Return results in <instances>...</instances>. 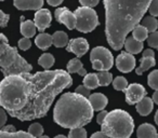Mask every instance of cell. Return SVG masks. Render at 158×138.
I'll list each match as a JSON object with an SVG mask.
<instances>
[{"label": "cell", "mask_w": 158, "mask_h": 138, "mask_svg": "<svg viewBox=\"0 0 158 138\" xmlns=\"http://www.w3.org/2000/svg\"><path fill=\"white\" fill-rule=\"evenodd\" d=\"M28 98L25 107L15 116L20 121L40 119L48 113L55 97L73 84L70 75L65 70L38 71L26 73Z\"/></svg>", "instance_id": "6da1fadb"}, {"label": "cell", "mask_w": 158, "mask_h": 138, "mask_svg": "<svg viewBox=\"0 0 158 138\" xmlns=\"http://www.w3.org/2000/svg\"><path fill=\"white\" fill-rule=\"evenodd\" d=\"M153 0H103L105 8V35L110 46L119 51L148 11Z\"/></svg>", "instance_id": "7a4b0ae2"}, {"label": "cell", "mask_w": 158, "mask_h": 138, "mask_svg": "<svg viewBox=\"0 0 158 138\" xmlns=\"http://www.w3.org/2000/svg\"><path fill=\"white\" fill-rule=\"evenodd\" d=\"M93 108L87 97L78 93H65L55 104L53 120L65 128L82 127L93 119Z\"/></svg>", "instance_id": "3957f363"}, {"label": "cell", "mask_w": 158, "mask_h": 138, "mask_svg": "<svg viewBox=\"0 0 158 138\" xmlns=\"http://www.w3.org/2000/svg\"><path fill=\"white\" fill-rule=\"evenodd\" d=\"M28 98V81L25 75L5 77L0 82V106L11 116H15L25 107Z\"/></svg>", "instance_id": "277c9868"}, {"label": "cell", "mask_w": 158, "mask_h": 138, "mask_svg": "<svg viewBox=\"0 0 158 138\" xmlns=\"http://www.w3.org/2000/svg\"><path fill=\"white\" fill-rule=\"evenodd\" d=\"M0 68L3 76L25 75L29 73L33 66L18 52V49L9 44L8 38L0 33Z\"/></svg>", "instance_id": "5b68a950"}, {"label": "cell", "mask_w": 158, "mask_h": 138, "mask_svg": "<svg viewBox=\"0 0 158 138\" xmlns=\"http://www.w3.org/2000/svg\"><path fill=\"white\" fill-rule=\"evenodd\" d=\"M134 129V121L127 111L112 110L101 124V131L110 138H130Z\"/></svg>", "instance_id": "8992f818"}, {"label": "cell", "mask_w": 158, "mask_h": 138, "mask_svg": "<svg viewBox=\"0 0 158 138\" xmlns=\"http://www.w3.org/2000/svg\"><path fill=\"white\" fill-rule=\"evenodd\" d=\"M76 16V29L80 33H91L100 25L99 16L94 9L89 7H79L74 12Z\"/></svg>", "instance_id": "52a82bcc"}, {"label": "cell", "mask_w": 158, "mask_h": 138, "mask_svg": "<svg viewBox=\"0 0 158 138\" xmlns=\"http://www.w3.org/2000/svg\"><path fill=\"white\" fill-rule=\"evenodd\" d=\"M90 61L92 68L98 71H108L114 65V56L108 49L97 46L90 53Z\"/></svg>", "instance_id": "ba28073f"}, {"label": "cell", "mask_w": 158, "mask_h": 138, "mask_svg": "<svg viewBox=\"0 0 158 138\" xmlns=\"http://www.w3.org/2000/svg\"><path fill=\"white\" fill-rule=\"evenodd\" d=\"M126 94V101L129 105H136L142 98L146 96V90L142 84L132 83L128 85L125 91Z\"/></svg>", "instance_id": "9c48e42d"}, {"label": "cell", "mask_w": 158, "mask_h": 138, "mask_svg": "<svg viewBox=\"0 0 158 138\" xmlns=\"http://www.w3.org/2000/svg\"><path fill=\"white\" fill-rule=\"evenodd\" d=\"M54 18L61 24H64L69 30L76 28V16L66 7L57 8L54 12Z\"/></svg>", "instance_id": "30bf717a"}, {"label": "cell", "mask_w": 158, "mask_h": 138, "mask_svg": "<svg viewBox=\"0 0 158 138\" xmlns=\"http://www.w3.org/2000/svg\"><path fill=\"white\" fill-rule=\"evenodd\" d=\"M116 67L119 71L123 73H131L135 68V58L133 54L128 52H123L116 58Z\"/></svg>", "instance_id": "8fae6325"}, {"label": "cell", "mask_w": 158, "mask_h": 138, "mask_svg": "<svg viewBox=\"0 0 158 138\" xmlns=\"http://www.w3.org/2000/svg\"><path fill=\"white\" fill-rule=\"evenodd\" d=\"M89 50V43L85 38H75L68 41L66 45V51L74 53L77 57H82Z\"/></svg>", "instance_id": "7c38bea8"}, {"label": "cell", "mask_w": 158, "mask_h": 138, "mask_svg": "<svg viewBox=\"0 0 158 138\" xmlns=\"http://www.w3.org/2000/svg\"><path fill=\"white\" fill-rule=\"evenodd\" d=\"M52 21V15L51 12L48 9H40L38 11H36L35 18H34V23H35L36 27L39 31H44V29H47L51 24Z\"/></svg>", "instance_id": "4fadbf2b"}, {"label": "cell", "mask_w": 158, "mask_h": 138, "mask_svg": "<svg viewBox=\"0 0 158 138\" xmlns=\"http://www.w3.org/2000/svg\"><path fill=\"white\" fill-rule=\"evenodd\" d=\"M156 65L155 61V52L151 49H147L143 52V56L141 58V64L138 68L135 69L136 75L141 76L145 73L146 70H148L149 68L154 67Z\"/></svg>", "instance_id": "5bb4252c"}, {"label": "cell", "mask_w": 158, "mask_h": 138, "mask_svg": "<svg viewBox=\"0 0 158 138\" xmlns=\"http://www.w3.org/2000/svg\"><path fill=\"white\" fill-rule=\"evenodd\" d=\"M13 5L16 9L22 10H35L38 11L44 6V0H13Z\"/></svg>", "instance_id": "9a60e30c"}, {"label": "cell", "mask_w": 158, "mask_h": 138, "mask_svg": "<svg viewBox=\"0 0 158 138\" xmlns=\"http://www.w3.org/2000/svg\"><path fill=\"white\" fill-rule=\"evenodd\" d=\"M89 101H90L91 106H92L93 110L94 111H102V110L105 109V107L108 104V99L102 93H94V94H91L88 97Z\"/></svg>", "instance_id": "2e32d148"}, {"label": "cell", "mask_w": 158, "mask_h": 138, "mask_svg": "<svg viewBox=\"0 0 158 138\" xmlns=\"http://www.w3.org/2000/svg\"><path fill=\"white\" fill-rule=\"evenodd\" d=\"M36 27L35 23L34 21H25L24 16H21V27H20V30H21V34L24 36L25 38H29L31 39V37L36 35Z\"/></svg>", "instance_id": "e0dca14e"}, {"label": "cell", "mask_w": 158, "mask_h": 138, "mask_svg": "<svg viewBox=\"0 0 158 138\" xmlns=\"http://www.w3.org/2000/svg\"><path fill=\"white\" fill-rule=\"evenodd\" d=\"M66 69H67V73L69 75H72V73H78L79 76H82V77H85L87 75V70L84 68V65H82L81 61H79L78 57L70 59L67 63Z\"/></svg>", "instance_id": "ac0fdd59"}, {"label": "cell", "mask_w": 158, "mask_h": 138, "mask_svg": "<svg viewBox=\"0 0 158 138\" xmlns=\"http://www.w3.org/2000/svg\"><path fill=\"white\" fill-rule=\"evenodd\" d=\"M136 108V111L143 116H146L153 111V108H154V101L152 98L149 97L145 96L144 98H142L135 106Z\"/></svg>", "instance_id": "d6986e66"}, {"label": "cell", "mask_w": 158, "mask_h": 138, "mask_svg": "<svg viewBox=\"0 0 158 138\" xmlns=\"http://www.w3.org/2000/svg\"><path fill=\"white\" fill-rule=\"evenodd\" d=\"M157 135L155 126L149 123H143L139 126L136 131V137L138 138H155Z\"/></svg>", "instance_id": "ffe728a7"}, {"label": "cell", "mask_w": 158, "mask_h": 138, "mask_svg": "<svg viewBox=\"0 0 158 138\" xmlns=\"http://www.w3.org/2000/svg\"><path fill=\"white\" fill-rule=\"evenodd\" d=\"M125 49L126 52L131 53V54H138V53L142 52L143 50V42L138 41L133 37H127L125 40Z\"/></svg>", "instance_id": "44dd1931"}, {"label": "cell", "mask_w": 158, "mask_h": 138, "mask_svg": "<svg viewBox=\"0 0 158 138\" xmlns=\"http://www.w3.org/2000/svg\"><path fill=\"white\" fill-rule=\"evenodd\" d=\"M35 43L40 50H48L51 45L53 44L52 36L46 33H41L35 38Z\"/></svg>", "instance_id": "7402d4cb"}, {"label": "cell", "mask_w": 158, "mask_h": 138, "mask_svg": "<svg viewBox=\"0 0 158 138\" xmlns=\"http://www.w3.org/2000/svg\"><path fill=\"white\" fill-rule=\"evenodd\" d=\"M53 45L56 48H64L68 43V36L64 31H55L52 36Z\"/></svg>", "instance_id": "603a6c76"}, {"label": "cell", "mask_w": 158, "mask_h": 138, "mask_svg": "<svg viewBox=\"0 0 158 138\" xmlns=\"http://www.w3.org/2000/svg\"><path fill=\"white\" fill-rule=\"evenodd\" d=\"M54 56L50 53H44L41 56L38 58V64L44 69H50L54 65Z\"/></svg>", "instance_id": "cb8c5ba5"}, {"label": "cell", "mask_w": 158, "mask_h": 138, "mask_svg": "<svg viewBox=\"0 0 158 138\" xmlns=\"http://www.w3.org/2000/svg\"><path fill=\"white\" fill-rule=\"evenodd\" d=\"M142 26H144L148 33H154V31L157 30L158 21L155 16H146V18H144L142 20Z\"/></svg>", "instance_id": "d4e9b609"}, {"label": "cell", "mask_w": 158, "mask_h": 138, "mask_svg": "<svg viewBox=\"0 0 158 138\" xmlns=\"http://www.w3.org/2000/svg\"><path fill=\"white\" fill-rule=\"evenodd\" d=\"M84 85L89 90L99 88V80H98L97 73H87L84 78Z\"/></svg>", "instance_id": "484cf974"}, {"label": "cell", "mask_w": 158, "mask_h": 138, "mask_svg": "<svg viewBox=\"0 0 158 138\" xmlns=\"http://www.w3.org/2000/svg\"><path fill=\"white\" fill-rule=\"evenodd\" d=\"M132 37H133L135 40H138V41L143 42L144 40L147 39V37H148V31H147V29L145 28L144 26L139 24L138 26L132 30Z\"/></svg>", "instance_id": "4316f807"}, {"label": "cell", "mask_w": 158, "mask_h": 138, "mask_svg": "<svg viewBox=\"0 0 158 138\" xmlns=\"http://www.w3.org/2000/svg\"><path fill=\"white\" fill-rule=\"evenodd\" d=\"M0 138H36L28 134V132H14V133H8L2 129H0Z\"/></svg>", "instance_id": "83f0119b"}, {"label": "cell", "mask_w": 158, "mask_h": 138, "mask_svg": "<svg viewBox=\"0 0 158 138\" xmlns=\"http://www.w3.org/2000/svg\"><path fill=\"white\" fill-rule=\"evenodd\" d=\"M98 80L100 86H107L113 82V75L108 71H100L98 73Z\"/></svg>", "instance_id": "f1b7e54d"}, {"label": "cell", "mask_w": 158, "mask_h": 138, "mask_svg": "<svg viewBox=\"0 0 158 138\" xmlns=\"http://www.w3.org/2000/svg\"><path fill=\"white\" fill-rule=\"evenodd\" d=\"M112 83H113V86H114V89L116 91H123V92H125L126 89L128 88L127 79L123 78V77H121V76L115 78L114 81H113Z\"/></svg>", "instance_id": "f546056e"}, {"label": "cell", "mask_w": 158, "mask_h": 138, "mask_svg": "<svg viewBox=\"0 0 158 138\" xmlns=\"http://www.w3.org/2000/svg\"><path fill=\"white\" fill-rule=\"evenodd\" d=\"M28 134H31V136L38 138L44 134V127L40 123H33V124L29 125L28 127Z\"/></svg>", "instance_id": "4dcf8cb0"}, {"label": "cell", "mask_w": 158, "mask_h": 138, "mask_svg": "<svg viewBox=\"0 0 158 138\" xmlns=\"http://www.w3.org/2000/svg\"><path fill=\"white\" fill-rule=\"evenodd\" d=\"M147 83L153 90H158V69L152 71L147 77Z\"/></svg>", "instance_id": "1f68e13d"}, {"label": "cell", "mask_w": 158, "mask_h": 138, "mask_svg": "<svg viewBox=\"0 0 158 138\" xmlns=\"http://www.w3.org/2000/svg\"><path fill=\"white\" fill-rule=\"evenodd\" d=\"M68 138H87V131L84 127H76L70 128Z\"/></svg>", "instance_id": "d6a6232c"}, {"label": "cell", "mask_w": 158, "mask_h": 138, "mask_svg": "<svg viewBox=\"0 0 158 138\" xmlns=\"http://www.w3.org/2000/svg\"><path fill=\"white\" fill-rule=\"evenodd\" d=\"M146 41H147V43H148L149 46H152V48L158 50V31H154V33L149 34L148 37H147V39H146Z\"/></svg>", "instance_id": "836d02e7"}, {"label": "cell", "mask_w": 158, "mask_h": 138, "mask_svg": "<svg viewBox=\"0 0 158 138\" xmlns=\"http://www.w3.org/2000/svg\"><path fill=\"white\" fill-rule=\"evenodd\" d=\"M18 44H19V48L23 51L28 50V49L31 46V40H29V38H25V37L19 40Z\"/></svg>", "instance_id": "e575fe53"}, {"label": "cell", "mask_w": 158, "mask_h": 138, "mask_svg": "<svg viewBox=\"0 0 158 138\" xmlns=\"http://www.w3.org/2000/svg\"><path fill=\"white\" fill-rule=\"evenodd\" d=\"M148 11L152 16H158V0H153L149 5Z\"/></svg>", "instance_id": "d590c367"}, {"label": "cell", "mask_w": 158, "mask_h": 138, "mask_svg": "<svg viewBox=\"0 0 158 138\" xmlns=\"http://www.w3.org/2000/svg\"><path fill=\"white\" fill-rule=\"evenodd\" d=\"M76 93H78V94H80V95H82V96H85V97H87L88 98L89 96H90V90H89L88 88H86L85 85H79L78 88L76 89V91H75Z\"/></svg>", "instance_id": "8d00e7d4"}, {"label": "cell", "mask_w": 158, "mask_h": 138, "mask_svg": "<svg viewBox=\"0 0 158 138\" xmlns=\"http://www.w3.org/2000/svg\"><path fill=\"white\" fill-rule=\"evenodd\" d=\"M99 2L100 0H79V3L82 7H89V8H94Z\"/></svg>", "instance_id": "74e56055"}, {"label": "cell", "mask_w": 158, "mask_h": 138, "mask_svg": "<svg viewBox=\"0 0 158 138\" xmlns=\"http://www.w3.org/2000/svg\"><path fill=\"white\" fill-rule=\"evenodd\" d=\"M9 20H10L9 14L3 13V12L0 10V27H6V26H7Z\"/></svg>", "instance_id": "f35d334b"}, {"label": "cell", "mask_w": 158, "mask_h": 138, "mask_svg": "<svg viewBox=\"0 0 158 138\" xmlns=\"http://www.w3.org/2000/svg\"><path fill=\"white\" fill-rule=\"evenodd\" d=\"M7 122V111L3 108H0V129L5 126Z\"/></svg>", "instance_id": "ab89813d"}, {"label": "cell", "mask_w": 158, "mask_h": 138, "mask_svg": "<svg viewBox=\"0 0 158 138\" xmlns=\"http://www.w3.org/2000/svg\"><path fill=\"white\" fill-rule=\"evenodd\" d=\"M107 113L108 112L106 111V110H102L101 112H100L99 114H98V116H97V122L99 123L100 125L103 123V121H104V119H105V116H107Z\"/></svg>", "instance_id": "60d3db41"}, {"label": "cell", "mask_w": 158, "mask_h": 138, "mask_svg": "<svg viewBox=\"0 0 158 138\" xmlns=\"http://www.w3.org/2000/svg\"><path fill=\"white\" fill-rule=\"evenodd\" d=\"M90 138H110V137H108L107 135H105V134L101 131V132H97V133L92 134Z\"/></svg>", "instance_id": "b9f144b4"}, {"label": "cell", "mask_w": 158, "mask_h": 138, "mask_svg": "<svg viewBox=\"0 0 158 138\" xmlns=\"http://www.w3.org/2000/svg\"><path fill=\"white\" fill-rule=\"evenodd\" d=\"M1 129L5 132H8V133H14V132H16L15 126H13V125H5Z\"/></svg>", "instance_id": "7bdbcfd3"}, {"label": "cell", "mask_w": 158, "mask_h": 138, "mask_svg": "<svg viewBox=\"0 0 158 138\" xmlns=\"http://www.w3.org/2000/svg\"><path fill=\"white\" fill-rule=\"evenodd\" d=\"M63 1L64 0H47V2L50 6H52V7H57V6L61 5Z\"/></svg>", "instance_id": "ee69618b"}, {"label": "cell", "mask_w": 158, "mask_h": 138, "mask_svg": "<svg viewBox=\"0 0 158 138\" xmlns=\"http://www.w3.org/2000/svg\"><path fill=\"white\" fill-rule=\"evenodd\" d=\"M152 99H153L154 103L157 104V105H158V90L155 91V93L153 94V98H152Z\"/></svg>", "instance_id": "f6af8a7d"}, {"label": "cell", "mask_w": 158, "mask_h": 138, "mask_svg": "<svg viewBox=\"0 0 158 138\" xmlns=\"http://www.w3.org/2000/svg\"><path fill=\"white\" fill-rule=\"evenodd\" d=\"M154 120H155V123L158 125V110L156 111V113H155V116H154Z\"/></svg>", "instance_id": "bcb514c9"}, {"label": "cell", "mask_w": 158, "mask_h": 138, "mask_svg": "<svg viewBox=\"0 0 158 138\" xmlns=\"http://www.w3.org/2000/svg\"><path fill=\"white\" fill-rule=\"evenodd\" d=\"M54 138H68V137H66V136H64V135H57V136H55Z\"/></svg>", "instance_id": "7dc6e473"}, {"label": "cell", "mask_w": 158, "mask_h": 138, "mask_svg": "<svg viewBox=\"0 0 158 138\" xmlns=\"http://www.w3.org/2000/svg\"><path fill=\"white\" fill-rule=\"evenodd\" d=\"M38 138H50L49 136H46V135H41L40 137H38Z\"/></svg>", "instance_id": "c3c4849f"}, {"label": "cell", "mask_w": 158, "mask_h": 138, "mask_svg": "<svg viewBox=\"0 0 158 138\" xmlns=\"http://www.w3.org/2000/svg\"><path fill=\"white\" fill-rule=\"evenodd\" d=\"M155 138H158V134H157V135H156V137Z\"/></svg>", "instance_id": "681fc988"}, {"label": "cell", "mask_w": 158, "mask_h": 138, "mask_svg": "<svg viewBox=\"0 0 158 138\" xmlns=\"http://www.w3.org/2000/svg\"><path fill=\"white\" fill-rule=\"evenodd\" d=\"M0 1H5V0H0Z\"/></svg>", "instance_id": "f907efd6"}]
</instances>
